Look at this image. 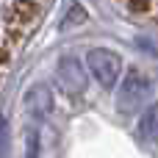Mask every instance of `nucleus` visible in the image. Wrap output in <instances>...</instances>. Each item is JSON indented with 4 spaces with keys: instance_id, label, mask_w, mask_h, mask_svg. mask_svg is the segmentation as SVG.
<instances>
[{
    "instance_id": "7ed1b4c3",
    "label": "nucleus",
    "mask_w": 158,
    "mask_h": 158,
    "mask_svg": "<svg viewBox=\"0 0 158 158\" xmlns=\"http://www.w3.org/2000/svg\"><path fill=\"white\" fill-rule=\"evenodd\" d=\"M56 83L64 94L81 97L86 92V69L75 56H61L56 64Z\"/></svg>"
},
{
    "instance_id": "0eeeda50",
    "label": "nucleus",
    "mask_w": 158,
    "mask_h": 158,
    "mask_svg": "<svg viewBox=\"0 0 158 158\" xmlns=\"http://www.w3.org/2000/svg\"><path fill=\"white\" fill-rule=\"evenodd\" d=\"M131 8H133V11H139V14H144V11H150V8H153V0H131Z\"/></svg>"
},
{
    "instance_id": "39448f33",
    "label": "nucleus",
    "mask_w": 158,
    "mask_h": 158,
    "mask_svg": "<svg viewBox=\"0 0 158 158\" xmlns=\"http://www.w3.org/2000/svg\"><path fill=\"white\" fill-rule=\"evenodd\" d=\"M139 136L150 144H158V103H153L139 119Z\"/></svg>"
},
{
    "instance_id": "f257e3e1",
    "label": "nucleus",
    "mask_w": 158,
    "mask_h": 158,
    "mask_svg": "<svg viewBox=\"0 0 158 158\" xmlns=\"http://www.w3.org/2000/svg\"><path fill=\"white\" fill-rule=\"evenodd\" d=\"M86 69L103 89H114L122 75V58L111 47H92L86 53Z\"/></svg>"
},
{
    "instance_id": "423d86ee",
    "label": "nucleus",
    "mask_w": 158,
    "mask_h": 158,
    "mask_svg": "<svg viewBox=\"0 0 158 158\" xmlns=\"http://www.w3.org/2000/svg\"><path fill=\"white\" fill-rule=\"evenodd\" d=\"M69 11H72V14L67 17V25H69V22H83V19H86V14H83V6H78V3H75Z\"/></svg>"
},
{
    "instance_id": "20e7f679",
    "label": "nucleus",
    "mask_w": 158,
    "mask_h": 158,
    "mask_svg": "<svg viewBox=\"0 0 158 158\" xmlns=\"http://www.w3.org/2000/svg\"><path fill=\"white\" fill-rule=\"evenodd\" d=\"M22 106H25V111H28L36 122H44V119L53 114V92H50L44 83H33V86L25 92Z\"/></svg>"
},
{
    "instance_id": "f03ea898",
    "label": "nucleus",
    "mask_w": 158,
    "mask_h": 158,
    "mask_svg": "<svg viewBox=\"0 0 158 158\" xmlns=\"http://www.w3.org/2000/svg\"><path fill=\"white\" fill-rule=\"evenodd\" d=\"M153 97V81L139 72V69H131L122 83H119V92H117V108L122 114H131V111H139L147 100Z\"/></svg>"
}]
</instances>
